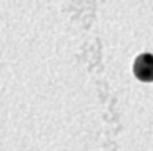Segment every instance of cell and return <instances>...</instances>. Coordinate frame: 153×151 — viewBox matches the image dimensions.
Here are the masks:
<instances>
[{
    "label": "cell",
    "mask_w": 153,
    "mask_h": 151,
    "mask_svg": "<svg viewBox=\"0 0 153 151\" xmlns=\"http://www.w3.org/2000/svg\"><path fill=\"white\" fill-rule=\"evenodd\" d=\"M133 74L135 78L144 81V83H151L153 81V54H140L135 58L133 61Z\"/></svg>",
    "instance_id": "cell-1"
}]
</instances>
